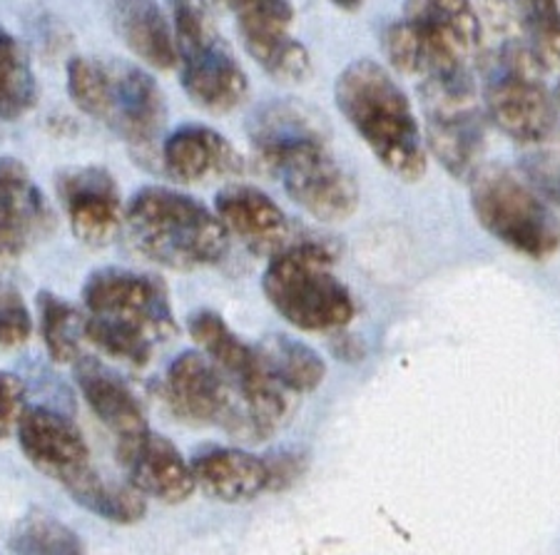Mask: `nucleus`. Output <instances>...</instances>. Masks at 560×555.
<instances>
[{
    "label": "nucleus",
    "instance_id": "nucleus-12",
    "mask_svg": "<svg viewBox=\"0 0 560 555\" xmlns=\"http://www.w3.org/2000/svg\"><path fill=\"white\" fill-rule=\"evenodd\" d=\"M232 381L200 351H185L170 363L162 396L177 418L195 426H220L234 436L257 439L245 404L237 402Z\"/></svg>",
    "mask_w": 560,
    "mask_h": 555
},
{
    "label": "nucleus",
    "instance_id": "nucleus-18",
    "mask_svg": "<svg viewBox=\"0 0 560 555\" xmlns=\"http://www.w3.org/2000/svg\"><path fill=\"white\" fill-rule=\"evenodd\" d=\"M72 367H75V384L85 404L115 436L117 453L150 431L140 398L115 369L95 357H80Z\"/></svg>",
    "mask_w": 560,
    "mask_h": 555
},
{
    "label": "nucleus",
    "instance_id": "nucleus-13",
    "mask_svg": "<svg viewBox=\"0 0 560 555\" xmlns=\"http://www.w3.org/2000/svg\"><path fill=\"white\" fill-rule=\"evenodd\" d=\"M242 45L257 66L277 83H304L312 58L292 35L294 11L289 0H228Z\"/></svg>",
    "mask_w": 560,
    "mask_h": 555
},
{
    "label": "nucleus",
    "instance_id": "nucleus-28",
    "mask_svg": "<svg viewBox=\"0 0 560 555\" xmlns=\"http://www.w3.org/2000/svg\"><path fill=\"white\" fill-rule=\"evenodd\" d=\"M523 38L540 68L560 66V0H516Z\"/></svg>",
    "mask_w": 560,
    "mask_h": 555
},
{
    "label": "nucleus",
    "instance_id": "nucleus-34",
    "mask_svg": "<svg viewBox=\"0 0 560 555\" xmlns=\"http://www.w3.org/2000/svg\"><path fill=\"white\" fill-rule=\"evenodd\" d=\"M329 3L341 8V11H357V8L364 5V0H329Z\"/></svg>",
    "mask_w": 560,
    "mask_h": 555
},
{
    "label": "nucleus",
    "instance_id": "nucleus-11",
    "mask_svg": "<svg viewBox=\"0 0 560 555\" xmlns=\"http://www.w3.org/2000/svg\"><path fill=\"white\" fill-rule=\"evenodd\" d=\"M175 43L183 88L195 105L210 113H230L242 105L249 83L230 45L210 23V13L175 0Z\"/></svg>",
    "mask_w": 560,
    "mask_h": 555
},
{
    "label": "nucleus",
    "instance_id": "nucleus-19",
    "mask_svg": "<svg viewBox=\"0 0 560 555\" xmlns=\"http://www.w3.org/2000/svg\"><path fill=\"white\" fill-rule=\"evenodd\" d=\"M162 167L183 185L240 175L245 162L234 144L212 127L185 125L162 142Z\"/></svg>",
    "mask_w": 560,
    "mask_h": 555
},
{
    "label": "nucleus",
    "instance_id": "nucleus-20",
    "mask_svg": "<svg viewBox=\"0 0 560 555\" xmlns=\"http://www.w3.org/2000/svg\"><path fill=\"white\" fill-rule=\"evenodd\" d=\"M120 461L128 466L130 484L142 496L158 498L162 504H183L197 488L192 466L173 441L155 431H148L120 451Z\"/></svg>",
    "mask_w": 560,
    "mask_h": 555
},
{
    "label": "nucleus",
    "instance_id": "nucleus-22",
    "mask_svg": "<svg viewBox=\"0 0 560 555\" xmlns=\"http://www.w3.org/2000/svg\"><path fill=\"white\" fill-rule=\"evenodd\" d=\"M113 25L144 66L158 70L177 66L175 28L162 15L158 0H113Z\"/></svg>",
    "mask_w": 560,
    "mask_h": 555
},
{
    "label": "nucleus",
    "instance_id": "nucleus-8",
    "mask_svg": "<svg viewBox=\"0 0 560 555\" xmlns=\"http://www.w3.org/2000/svg\"><path fill=\"white\" fill-rule=\"evenodd\" d=\"M468 180L478 224L501 244L530 259L560 250L558 215L530 182L499 165H481Z\"/></svg>",
    "mask_w": 560,
    "mask_h": 555
},
{
    "label": "nucleus",
    "instance_id": "nucleus-15",
    "mask_svg": "<svg viewBox=\"0 0 560 555\" xmlns=\"http://www.w3.org/2000/svg\"><path fill=\"white\" fill-rule=\"evenodd\" d=\"M15 431L23 456L66 490L93 469L83 431L56 408L28 406Z\"/></svg>",
    "mask_w": 560,
    "mask_h": 555
},
{
    "label": "nucleus",
    "instance_id": "nucleus-29",
    "mask_svg": "<svg viewBox=\"0 0 560 555\" xmlns=\"http://www.w3.org/2000/svg\"><path fill=\"white\" fill-rule=\"evenodd\" d=\"M523 167H526L530 185L536 187L548 203L560 207V135L558 130L553 135H548L546 140L528 144Z\"/></svg>",
    "mask_w": 560,
    "mask_h": 555
},
{
    "label": "nucleus",
    "instance_id": "nucleus-5",
    "mask_svg": "<svg viewBox=\"0 0 560 555\" xmlns=\"http://www.w3.org/2000/svg\"><path fill=\"white\" fill-rule=\"evenodd\" d=\"M483 25L471 0H409L401 21L384 33V53L404 76H474Z\"/></svg>",
    "mask_w": 560,
    "mask_h": 555
},
{
    "label": "nucleus",
    "instance_id": "nucleus-24",
    "mask_svg": "<svg viewBox=\"0 0 560 555\" xmlns=\"http://www.w3.org/2000/svg\"><path fill=\"white\" fill-rule=\"evenodd\" d=\"M78 506H83L85 511L105 518V521L117 525H130L144 518V496L132 484H115L101 476L95 469H90L78 484L68 488Z\"/></svg>",
    "mask_w": 560,
    "mask_h": 555
},
{
    "label": "nucleus",
    "instance_id": "nucleus-33",
    "mask_svg": "<svg viewBox=\"0 0 560 555\" xmlns=\"http://www.w3.org/2000/svg\"><path fill=\"white\" fill-rule=\"evenodd\" d=\"M179 3H187L192 8H200V11H205V13H210V11H214L217 5L228 3V0H179Z\"/></svg>",
    "mask_w": 560,
    "mask_h": 555
},
{
    "label": "nucleus",
    "instance_id": "nucleus-17",
    "mask_svg": "<svg viewBox=\"0 0 560 555\" xmlns=\"http://www.w3.org/2000/svg\"><path fill=\"white\" fill-rule=\"evenodd\" d=\"M214 212L228 227V232L259 257L272 259L275 254L296 242L292 222L282 207L252 185L224 187L214 199Z\"/></svg>",
    "mask_w": 560,
    "mask_h": 555
},
{
    "label": "nucleus",
    "instance_id": "nucleus-7",
    "mask_svg": "<svg viewBox=\"0 0 560 555\" xmlns=\"http://www.w3.org/2000/svg\"><path fill=\"white\" fill-rule=\"evenodd\" d=\"M261 289L277 314L302 332H339L357 314L354 297L334 275V254L324 242H294L275 254Z\"/></svg>",
    "mask_w": 560,
    "mask_h": 555
},
{
    "label": "nucleus",
    "instance_id": "nucleus-31",
    "mask_svg": "<svg viewBox=\"0 0 560 555\" xmlns=\"http://www.w3.org/2000/svg\"><path fill=\"white\" fill-rule=\"evenodd\" d=\"M25 386L23 381L0 371V439H5L8 433L18 429V421L25 412Z\"/></svg>",
    "mask_w": 560,
    "mask_h": 555
},
{
    "label": "nucleus",
    "instance_id": "nucleus-27",
    "mask_svg": "<svg viewBox=\"0 0 560 555\" xmlns=\"http://www.w3.org/2000/svg\"><path fill=\"white\" fill-rule=\"evenodd\" d=\"M8 545L15 555H85L70 528L45 511H31L15 523Z\"/></svg>",
    "mask_w": 560,
    "mask_h": 555
},
{
    "label": "nucleus",
    "instance_id": "nucleus-1",
    "mask_svg": "<svg viewBox=\"0 0 560 555\" xmlns=\"http://www.w3.org/2000/svg\"><path fill=\"white\" fill-rule=\"evenodd\" d=\"M257 165L322 222H345L359 207L354 177L334 158L324 117L294 100H275L249 120Z\"/></svg>",
    "mask_w": 560,
    "mask_h": 555
},
{
    "label": "nucleus",
    "instance_id": "nucleus-32",
    "mask_svg": "<svg viewBox=\"0 0 560 555\" xmlns=\"http://www.w3.org/2000/svg\"><path fill=\"white\" fill-rule=\"evenodd\" d=\"M265 461L269 471V490H284L304 473V459L294 451L269 453Z\"/></svg>",
    "mask_w": 560,
    "mask_h": 555
},
{
    "label": "nucleus",
    "instance_id": "nucleus-35",
    "mask_svg": "<svg viewBox=\"0 0 560 555\" xmlns=\"http://www.w3.org/2000/svg\"><path fill=\"white\" fill-rule=\"evenodd\" d=\"M13 292V289H8L5 285H3V279H0V304H3L5 302V299H8V294H11Z\"/></svg>",
    "mask_w": 560,
    "mask_h": 555
},
{
    "label": "nucleus",
    "instance_id": "nucleus-30",
    "mask_svg": "<svg viewBox=\"0 0 560 555\" xmlns=\"http://www.w3.org/2000/svg\"><path fill=\"white\" fill-rule=\"evenodd\" d=\"M31 329L33 322L28 309H25L21 294L11 292L0 304V349L21 347V344L28 342Z\"/></svg>",
    "mask_w": 560,
    "mask_h": 555
},
{
    "label": "nucleus",
    "instance_id": "nucleus-25",
    "mask_svg": "<svg viewBox=\"0 0 560 555\" xmlns=\"http://www.w3.org/2000/svg\"><path fill=\"white\" fill-rule=\"evenodd\" d=\"M38 97L28 56L11 33L0 28V120L15 123L28 115Z\"/></svg>",
    "mask_w": 560,
    "mask_h": 555
},
{
    "label": "nucleus",
    "instance_id": "nucleus-10",
    "mask_svg": "<svg viewBox=\"0 0 560 555\" xmlns=\"http://www.w3.org/2000/svg\"><path fill=\"white\" fill-rule=\"evenodd\" d=\"M423 138L448 175L468 180L486 150V107L474 76L423 78L419 88Z\"/></svg>",
    "mask_w": 560,
    "mask_h": 555
},
{
    "label": "nucleus",
    "instance_id": "nucleus-16",
    "mask_svg": "<svg viewBox=\"0 0 560 555\" xmlns=\"http://www.w3.org/2000/svg\"><path fill=\"white\" fill-rule=\"evenodd\" d=\"M52 227L56 215L28 167L15 158L0 160V257H21Z\"/></svg>",
    "mask_w": 560,
    "mask_h": 555
},
{
    "label": "nucleus",
    "instance_id": "nucleus-26",
    "mask_svg": "<svg viewBox=\"0 0 560 555\" xmlns=\"http://www.w3.org/2000/svg\"><path fill=\"white\" fill-rule=\"evenodd\" d=\"M40 336L56 363H75L80 359V336H85V314L50 289L38 294Z\"/></svg>",
    "mask_w": 560,
    "mask_h": 555
},
{
    "label": "nucleus",
    "instance_id": "nucleus-23",
    "mask_svg": "<svg viewBox=\"0 0 560 555\" xmlns=\"http://www.w3.org/2000/svg\"><path fill=\"white\" fill-rule=\"evenodd\" d=\"M257 349L269 374L292 394L314 391L327 377V363L319 354L292 336H269Z\"/></svg>",
    "mask_w": 560,
    "mask_h": 555
},
{
    "label": "nucleus",
    "instance_id": "nucleus-9",
    "mask_svg": "<svg viewBox=\"0 0 560 555\" xmlns=\"http://www.w3.org/2000/svg\"><path fill=\"white\" fill-rule=\"evenodd\" d=\"M540 72L544 68L523 41L495 45L486 72V115L523 148L546 140L558 130L556 103Z\"/></svg>",
    "mask_w": 560,
    "mask_h": 555
},
{
    "label": "nucleus",
    "instance_id": "nucleus-2",
    "mask_svg": "<svg viewBox=\"0 0 560 555\" xmlns=\"http://www.w3.org/2000/svg\"><path fill=\"white\" fill-rule=\"evenodd\" d=\"M85 336L113 359L144 367L177 322L167 289L144 271L103 267L85 279Z\"/></svg>",
    "mask_w": 560,
    "mask_h": 555
},
{
    "label": "nucleus",
    "instance_id": "nucleus-6",
    "mask_svg": "<svg viewBox=\"0 0 560 555\" xmlns=\"http://www.w3.org/2000/svg\"><path fill=\"white\" fill-rule=\"evenodd\" d=\"M68 93L80 113L110 127L128 148L150 160L165 127L167 105L155 78L122 60L72 58Z\"/></svg>",
    "mask_w": 560,
    "mask_h": 555
},
{
    "label": "nucleus",
    "instance_id": "nucleus-4",
    "mask_svg": "<svg viewBox=\"0 0 560 555\" xmlns=\"http://www.w3.org/2000/svg\"><path fill=\"white\" fill-rule=\"evenodd\" d=\"M128 240L160 267L192 271L222 262L230 232L200 199L167 187H142L125 207Z\"/></svg>",
    "mask_w": 560,
    "mask_h": 555
},
{
    "label": "nucleus",
    "instance_id": "nucleus-14",
    "mask_svg": "<svg viewBox=\"0 0 560 555\" xmlns=\"http://www.w3.org/2000/svg\"><path fill=\"white\" fill-rule=\"evenodd\" d=\"M56 189L72 234L88 247H105L122 230V197L105 167H66L58 172Z\"/></svg>",
    "mask_w": 560,
    "mask_h": 555
},
{
    "label": "nucleus",
    "instance_id": "nucleus-21",
    "mask_svg": "<svg viewBox=\"0 0 560 555\" xmlns=\"http://www.w3.org/2000/svg\"><path fill=\"white\" fill-rule=\"evenodd\" d=\"M189 466L197 488L222 504H247L269 490L267 461L249 451L207 446L195 453Z\"/></svg>",
    "mask_w": 560,
    "mask_h": 555
},
{
    "label": "nucleus",
    "instance_id": "nucleus-3",
    "mask_svg": "<svg viewBox=\"0 0 560 555\" xmlns=\"http://www.w3.org/2000/svg\"><path fill=\"white\" fill-rule=\"evenodd\" d=\"M339 113L354 127L382 165L406 182L427 172V140L409 97L384 66L361 58L349 62L334 83Z\"/></svg>",
    "mask_w": 560,
    "mask_h": 555
}]
</instances>
